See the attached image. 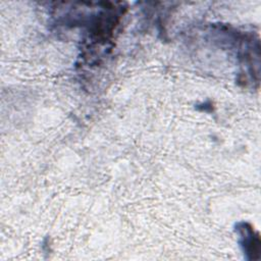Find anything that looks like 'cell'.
I'll list each match as a JSON object with an SVG mask.
<instances>
[{"label":"cell","mask_w":261,"mask_h":261,"mask_svg":"<svg viewBox=\"0 0 261 261\" xmlns=\"http://www.w3.org/2000/svg\"><path fill=\"white\" fill-rule=\"evenodd\" d=\"M237 232L240 236V243L248 259H258L260 252L259 236L254 231L251 225L241 222L237 226Z\"/></svg>","instance_id":"6da1fadb"}]
</instances>
